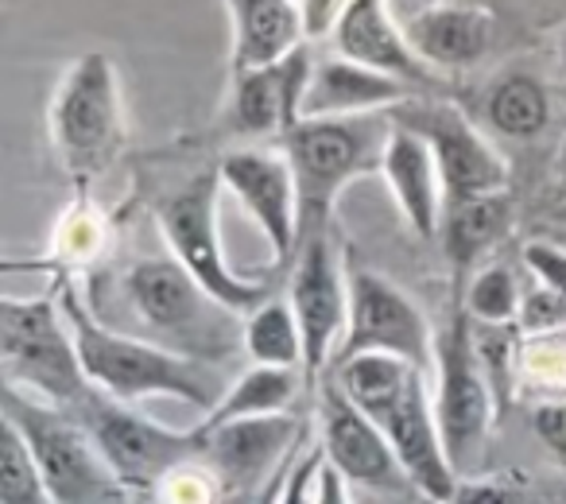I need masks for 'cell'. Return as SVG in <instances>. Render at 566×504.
I'll list each match as a JSON object with an SVG mask.
<instances>
[{
	"label": "cell",
	"mask_w": 566,
	"mask_h": 504,
	"mask_svg": "<svg viewBox=\"0 0 566 504\" xmlns=\"http://www.w3.org/2000/svg\"><path fill=\"white\" fill-rule=\"evenodd\" d=\"M427 372L388 354H361L354 361L338 365V385L373 423L385 431L392 454L400 458L411 489L419 501L450 504L462 477L450 465L442 447L434 396L427 385Z\"/></svg>",
	"instance_id": "obj_1"
},
{
	"label": "cell",
	"mask_w": 566,
	"mask_h": 504,
	"mask_svg": "<svg viewBox=\"0 0 566 504\" xmlns=\"http://www.w3.org/2000/svg\"><path fill=\"white\" fill-rule=\"evenodd\" d=\"M66 323H71L74 346H78L82 369L86 380L102 396L120 403L148 400V396H171L190 408H198L202 416H210L213 403L221 400L226 388L213 380V372L206 369V361L182 357L156 342L128 338V334H113L102 323L82 311V303L74 295L63 300Z\"/></svg>",
	"instance_id": "obj_2"
},
{
	"label": "cell",
	"mask_w": 566,
	"mask_h": 504,
	"mask_svg": "<svg viewBox=\"0 0 566 504\" xmlns=\"http://www.w3.org/2000/svg\"><path fill=\"white\" fill-rule=\"evenodd\" d=\"M388 136L392 113L300 120L292 133H283V159L292 164L300 195V244L326 233L334 202L357 175L385 164Z\"/></svg>",
	"instance_id": "obj_3"
},
{
	"label": "cell",
	"mask_w": 566,
	"mask_h": 504,
	"mask_svg": "<svg viewBox=\"0 0 566 504\" xmlns=\"http://www.w3.org/2000/svg\"><path fill=\"white\" fill-rule=\"evenodd\" d=\"M0 361L4 388H17L51 408L71 411L94 392L71 323L59 318L55 300H0Z\"/></svg>",
	"instance_id": "obj_4"
},
{
	"label": "cell",
	"mask_w": 566,
	"mask_h": 504,
	"mask_svg": "<svg viewBox=\"0 0 566 504\" xmlns=\"http://www.w3.org/2000/svg\"><path fill=\"white\" fill-rule=\"evenodd\" d=\"M4 419L24 434L59 504H128V485L78 416L4 388Z\"/></svg>",
	"instance_id": "obj_5"
},
{
	"label": "cell",
	"mask_w": 566,
	"mask_h": 504,
	"mask_svg": "<svg viewBox=\"0 0 566 504\" xmlns=\"http://www.w3.org/2000/svg\"><path fill=\"white\" fill-rule=\"evenodd\" d=\"M434 416H439L442 447L458 477H478L493 439V385L473 349L465 311H454L450 326L434 346Z\"/></svg>",
	"instance_id": "obj_6"
},
{
	"label": "cell",
	"mask_w": 566,
	"mask_h": 504,
	"mask_svg": "<svg viewBox=\"0 0 566 504\" xmlns=\"http://www.w3.org/2000/svg\"><path fill=\"white\" fill-rule=\"evenodd\" d=\"M128 300L167 349L195 361L229 354L233 311H226L179 261H140L128 272Z\"/></svg>",
	"instance_id": "obj_7"
},
{
	"label": "cell",
	"mask_w": 566,
	"mask_h": 504,
	"mask_svg": "<svg viewBox=\"0 0 566 504\" xmlns=\"http://www.w3.org/2000/svg\"><path fill=\"white\" fill-rule=\"evenodd\" d=\"M218 179L221 175H198L182 190H175L159 206V225L171 244V256L233 315H252L268 303L264 280H244L226 264L218 241Z\"/></svg>",
	"instance_id": "obj_8"
},
{
	"label": "cell",
	"mask_w": 566,
	"mask_h": 504,
	"mask_svg": "<svg viewBox=\"0 0 566 504\" xmlns=\"http://www.w3.org/2000/svg\"><path fill=\"white\" fill-rule=\"evenodd\" d=\"M349 323L334 361L346 365L361 354H388L416 365L419 372L434 377V338L423 311L411 303L408 292L365 264H349Z\"/></svg>",
	"instance_id": "obj_9"
},
{
	"label": "cell",
	"mask_w": 566,
	"mask_h": 504,
	"mask_svg": "<svg viewBox=\"0 0 566 504\" xmlns=\"http://www.w3.org/2000/svg\"><path fill=\"white\" fill-rule=\"evenodd\" d=\"M74 416L90 427V434L97 439L102 454L109 458V465L117 470V477L144 493H156V485L179 465L202 458V434L195 431H171L159 427L151 419H144L140 411H133L128 403L109 400L94 388L86 400L74 408Z\"/></svg>",
	"instance_id": "obj_10"
},
{
	"label": "cell",
	"mask_w": 566,
	"mask_h": 504,
	"mask_svg": "<svg viewBox=\"0 0 566 504\" xmlns=\"http://www.w3.org/2000/svg\"><path fill=\"white\" fill-rule=\"evenodd\" d=\"M51 136L71 171L94 175L117 156L125 117H120L117 74L105 55H82L71 66L51 105Z\"/></svg>",
	"instance_id": "obj_11"
},
{
	"label": "cell",
	"mask_w": 566,
	"mask_h": 504,
	"mask_svg": "<svg viewBox=\"0 0 566 504\" xmlns=\"http://www.w3.org/2000/svg\"><path fill=\"white\" fill-rule=\"evenodd\" d=\"M392 120L411 133H419L434 151V164L442 175L447 206L470 202V198L504 195L509 167L496 156V148L447 102H403L392 109Z\"/></svg>",
	"instance_id": "obj_12"
},
{
	"label": "cell",
	"mask_w": 566,
	"mask_h": 504,
	"mask_svg": "<svg viewBox=\"0 0 566 504\" xmlns=\"http://www.w3.org/2000/svg\"><path fill=\"white\" fill-rule=\"evenodd\" d=\"M287 303H292L295 318H300L303 349H307L303 372L318 377L326 369V361L338 354L349 323V276L342 272L338 256H334L331 233H315L311 241L300 244Z\"/></svg>",
	"instance_id": "obj_13"
},
{
	"label": "cell",
	"mask_w": 566,
	"mask_h": 504,
	"mask_svg": "<svg viewBox=\"0 0 566 504\" xmlns=\"http://www.w3.org/2000/svg\"><path fill=\"white\" fill-rule=\"evenodd\" d=\"M318 442H323V454L342 477L354 489H369L377 496H400L411 489L408 473H403L400 458L392 454L385 431L342 392V385L323 388V400H318Z\"/></svg>",
	"instance_id": "obj_14"
},
{
	"label": "cell",
	"mask_w": 566,
	"mask_h": 504,
	"mask_svg": "<svg viewBox=\"0 0 566 504\" xmlns=\"http://www.w3.org/2000/svg\"><path fill=\"white\" fill-rule=\"evenodd\" d=\"M198 434H202V462L221 481L229 501H241V496H256L272 481V473L303 447L307 427L295 416H268Z\"/></svg>",
	"instance_id": "obj_15"
},
{
	"label": "cell",
	"mask_w": 566,
	"mask_h": 504,
	"mask_svg": "<svg viewBox=\"0 0 566 504\" xmlns=\"http://www.w3.org/2000/svg\"><path fill=\"white\" fill-rule=\"evenodd\" d=\"M221 182L252 213L260 233L272 244L275 261H292L300 252V195L292 164L268 151H229L218 167Z\"/></svg>",
	"instance_id": "obj_16"
},
{
	"label": "cell",
	"mask_w": 566,
	"mask_h": 504,
	"mask_svg": "<svg viewBox=\"0 0 566 504\" xmlns=\"http://www.w3.org/2000/svg\"><path fill=\"white\" fill-rule=\"evenodd\" d=\"M315 63L307 48H295L272 66L233 74V125L237 133L249 136H272L292 133L303 120V102H307Z\"/></svg>",
	"instance_id": "obj_17"
},
{
	"label": "cell",
	"mask_w": 566,
	"mask_h": 504,
	"mask_svg": "<svg viewBox=\"0 0 566 504\" xmlns=\"http://www.w3.org/2000/svg\"><path fill=\"white\" fill-rule=\"evenodd\" d=\"M334 43L342 59H354L369 71L392 74L408 86H434V71L411 51L388 0H349L334 24Z\"/></svg>",
	"instance_id": "obj_18"
},
{
	"label": "cell",
	"mask_w": 566,
	"mask_h": 504,
	"mask_svg": "<svg viewBox=\"0 0 566 504\" xmlns=\"http://www.w3.org/2000/svg\"><path fill=\"white\" fill-rule=\"evenodd\" d=\"M416 97V86L392 78V74L369 71L354 59H326L315 63L303 120L318 117H369V113H392Z\"/></svg>",
	"instance_id": "obj_19"
},
{
	"label": "cell",
	"mask_w": 566,
	"mask_h": 504,
	"mask_svg": "<svg viewBox=\"0 0 566 504\" xmlns=\"http://www.w3.org/2000/svg\"><path fill=\"white\" fill-rule=\"evenodd\" d=\"M380 171H385L388 187H392L403 221H408L419 237H427V241L439 237L442 213H447V195H442V175H439V164H434L431 144L419 133H411V128L392 120V136H388Z\"/></svg>",
	"instance_id": "obj_20"
},
{
	"label": "cell",
	"mask_w": 566,
	"mask_h": 504,
	"mask_svg": "<svg viewBox=\"0 0 566 504\" xmlns=\"http://www.w3.org/2000/svg\"><path fill=\"white\" fill-rule=\"evenodd\" d=\"M233 17V74L272 66L303 43L307 20L295 0H226Z\"/></svg>",
	"instance_id": "obj_21"
},
{
	"label": "cell",
	"mask_w": 566,
	"mask_h": 504,
	"mask_svg": "<svg viewBox=\"0 0 566 504\" xmlns=\"http://www.w3.org/2000/svg\"><path fill=\"white\" fill-rule=\"evenodd\" d=\"M411 51L423 59L427 66H442V71H454V66L478 63L489 51L493 40V17L485 9H462V4H442L423 17L408 20L403 24Z\"/></svg>",
	"instance_id": "obj_22"
},
{
	"label": "cell",
	"mask_w": 566,
	"mask_h": 504,
	"mask_svg": "<svg viewBox=\"0 0 566 504\" xmlns=\"http://www.w3.org/2000/svg\"><path fill=\"white\" fill-rule=\"evenodd\" d=\"M300 392V369H275V365H252L249 372L233 380L213 403L210 416H202L198 431H213V427L241 423V419H268V416H287Z\"/></svg>",
	"instance_id": "obj_23"
},
{
	"label": "cell",
	"mask_w": 566,
	"mask_h": 504,
	"mask_svg": "<svg viewBox=\"0 0 566 504\" xmlns=\"http://www.w3.org/2000/svg\"><path fill=\"white\" fill-rule=\"evenodd\" d=\"M512 225V198L504 195H485L470 198V202L447 206L442 213V244H447V256L458 272L470 269L478 256H485Z\"/></svg>",
	"instance_id": "obj_24"
},
{
	"label": "cell",
	"mask_w": 566,
	"mask_h": 504,
	"mask_svg": "<svg viewBox=\"0 0 566 504\" xmlns=\"http://www.w3.org/2000/svg\"><path fill=\"white\" fill-rule=\"evenodd\" d=\"M241 342L256 365H275V369H303L307 365L300 318H295L292 303L283 300H268L264 307L252 311Z\"/></svg>",
	"instance_id": "obj_25"
},
{
	"label": "cell",
	"mask_w": 566,
	"mask_h": 504,
	"mask_svg": "<svg viewBox=\"0 0 566 504\" xmlns=\"http://www.w3.org/2000/svg\"><path fill=\"white\" fill-rule=\"evenodd\" d=\"M547 117H551L547 90L535 78H527V74H509L489 94V120H493L496 133L512 136V140L539 136L547 128Z\"/></svg>",
	"instance_id": "obj_26"
},
{
	"label": "cell",
	"mask_w": 566,
	"mask_h": 504,
	"mask_svg": "<svg viewBox=\"0 0 566 504\" xmlns=\"http://www.w3.org/2000/svg\"><path fill=\"white\" fill-rule=\"evenodd\" d=\"M0 504H59L28 450L24 434L4 419L0 427Z\"/></svg>",
	"instance_id": "obj_27"
},
{
	"label": "cell",
	"mask_w": 566,
	"mask_h": 504,
	"mask_svg": "<svg viewBox=\"0 0 566 504\" xmlns=\"http://www.w3.org/2000/svg\"><path fill=\"white\" fill-rule=\"evenodd\" d=\"M520 307H524V295L512 276V269L504 264H489L478 276L470 280V292H465V311H470L473 323L481 326H512L520 323Z\"/></svg>",
	"instance_id": "obj_28"
},
{
	"label": "cell",
	"mask_w": 566,
	"mask_h": 504,
	"mask_svg": "<svg viewBox=\"0 0 566 504\" xmlns=\"http://www.w3.org/2000/svg\"><path fill=\"white\" fill-rule=\"evenodd\" d=\"M516 372L532 388H539L547 400H566V338L563 334L527 338V346L520 349Z\"/></svg>",
	"instance_id": "obj_29"
},
{
	"label": "cell",
	"mask_w": 566,
	"mask_h": 504,
	"mask_svg": "<svg viewBox=\"0 0 566 504\" xmlns=\"http://www.w3.org/2000/svg\"><path fill=\"white\" fill-rule=\"evenodd\" d=\"M156 504H229V496L221 489V481L213 477L210 465L198 458V462L179 465V470H171L159 481Z\"/></svg>",
	"instance_id": "obj_30"
},
{
	"label": "cell",
	"mask_w": 566,
	"mask_h": 504,
	"mask_svg": "<svg viewBox=\"0 0 566 504\" xmlns=\"http://www.w3.org/2000/svg\"><path fill=\"white\" fill-rule=\"evenodd\" d=\"M450 504H543L539 493L516 473H489V477H462Z\"/></svg>",
	"instance_id": "obj_31"
},
{
	"label": "cell",
	"mask_w": 566,
	"mask_h": 504,
	"mask_svg": "<svg viewBox=\"0 0 566 504\" xmlns=\"http://www.w3.org/2000/svg\"><path fill=\"white\" fill-rule=\"evenodd\" d=\"M326 454L323 442H303L300 454H295L292 470H287V481H283V493L275 504H311L315 501V485H318V470H323Z\"/></svg>",
	"instance_id": "obj_32"
},
{
	"label": "cell",
	"mask_w": 566,
	"mask_h": 504,
	"mask_svg": "<svg viewBox=\"0 0 566 504\" xmlns=\"http://www.w3.org/2000/svg\"><path fill=\"white\" fill-rule=\"evenodd\" d=\"M563 323H566V300H558V295L547 292V287L524 295V307H520V326H524L527 338L558 334V326H563Z\"/></svg>",
	"instance_id": "obj_33"
},
{
	"label": "cell",
	"mask_w": 566,
	"mask_h": 504,
	"mask_svg": "<svg viewBox=\"0 0 566 504\" xmlns=\"http://www.w3.org/2000/svg\"><path fill=\"white\" fill-rule=\"evenodd\" d=\"M524 261L547 292L566 300V249H558V244H551V241H532L524 249Z\"/></svg>",
	"instance_id": "obj_34"
},
{
	"label": "cell",
	"mask_w": 566,
	"mask_h": 504,
	"mask_svg": "<svg viewBox=\"0 0 566 504\" xmlns=\"http://www.w3.org/2000/svg\"><path fill=\"white\" fill-rule=\"evenodd\" d=\"M532 427L543 439V447L555 450L566 462V400H543L532 411Z\"/></svg>",
	"instance_id": "obj_35"
},
{
	"label": "cell",
	"mask_w": 566,
	"mask_h": 504,
	"mask_svg": "<svg viewBox=\"0 0 566 504\" xmlns=\"http://www.w3.org/2000/svg\"><path fill=\"white\" fill-rule=\"evenodd\" d=\"M349 489L354 485H349V481L342 477L331 462H323V470H318V485H315V501L311 504H357Z\"/></svg>",
	"instance_id": "obj_36"
},
{
	"label": "cell",
	"mask_w": 566,
	"mask_h": 504,
	"mask_svg": "<svg viewBox=\"0 0 566 504\" xmlns=\"http://www.w3.org/2000/svg\"><path fill=\"white\" fill-rule=\"evenodd\" d=\"M349 0H303V20H307V35H323L338 24L342 9Z\"/></svg>",
	"instance_id": "obj_37"
},
{
	"label": "cell",
	"mask_w": 566,
	"mask_h": 504,
	"mask_svg": "<svg viewBox=\"0 0 566 504\" xmlns=\"http://www.w3.org/2000/svg\"><path fill=\"white\" fill-rule=\"evenodd\" d=\"M303 442H307V439H303ZM295 454H300V450H295ZM295 454L287 458V462H283L280 470L272 473V481H268V485L260 489V493H256V501H252V504H275V501H280V493H283V481H287V470H292Z\"/></svg>",
	"instance_id": "obj_38"
},
{
	"label": "cell",
	"mask_w": 566,
	"mask_h": 504,
	"mask_svg": "<svg viewBox=\"0 0 566 504\" xmlns=\"http://www.w3.org/2000/svg\"><path fill=\"white\" fill-rule=\"evenodd\" d=\"M442 4H450V0H392V17H400L408 24V20L423 17L431 9H442Z\"/></svg>",
	"instance_id": "obj_39"
},
{
	"label": "cell",
	"mask_w": 566,
	"mask_h": 504,
	"mask_svg": "<svg viewBox=\"0 0 566 504\" xmlns=\"http://www.w3.org/2000/svg\"><path fill=\"white\" fill-rule=\"evenodd\" d=\"M555 182H558V202H566V136H563V148H558V159H555Z\"/></svg>",
	"instance_id": "obj_40"
},
{
	"label": "cell",
	"mask_w": 566,
	"mask_h": 504,
	"mask_svg": "<svg viewBox=\"0 0 566 504\" xmlns=\"http://www.w3.org/2000/svg\"><path fill=\"white\" fill-rule=\"evenodd\" d=\"M551 218H555V221H563V225H566V202H558L555 210H551Z\"/></svg>",
	"instance_id": "obj_41"
},
{
	"label": "cell",
	"mask_w": 566,
	"mask_h": 504,
	"mask_svg": "<svg viewBox=\"0 0 566 504\" xmlns=\"http://www.w3.org/2000/svg\"><path fill=\"white\" fill-rule=\"evenodd\" d=\"M256 496H241V501H229V504H252Z\"/></svg>",
	"instance_id": "obj_42"
},
{
	"label": "cell",
	"mask_w": 566,
	"mask_h": 504,
	"mask_svg": "<svg viewBox=\"0 0 566 504\" xmlns=\"http://www.w3.org/2000/svg\"><path fill=\"white\" fill-rule=\"evenodd\" d=\"M563 63H566V35H563Z\"/></svg>",
	"instance_id": "obj_43"
},
{
	"label": "cell",
	"mask_w": 566,
	"mask_h": 504,
	"mask_svg": "<svg viewBox=\"0 0 566 504\" xmlns=\"http://www.w3.org/2000/svg\"><path fill=\"white\" fill-rule=\"evenodd\" d=\"M419 504H434V501H419Z\"/></svg>",
	"instance_id": "obj_44"
}]
</instances>
